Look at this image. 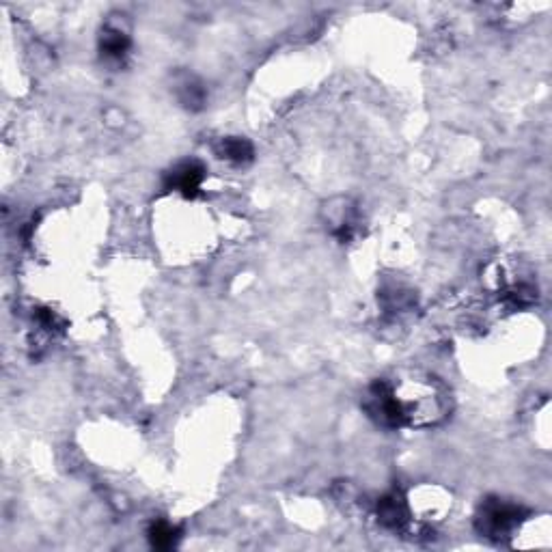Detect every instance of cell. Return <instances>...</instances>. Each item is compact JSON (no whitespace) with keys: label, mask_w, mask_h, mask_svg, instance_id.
Segmentation results:
<instances>
[{"label":"cell","mask_w":552,"mask_h":552,"mask_svg":"<svg viewBox=\"0 0 552 552\" xmlns=\"http://www.w3.org/2000/svg\"><path fill=\"white\" fill-rule=\"evenodd\" d=\"M361 406L382 430H430L451 417L453 395L430 371L399 369L371 382Z\"/></svg>","instance_id":"6da1fadb"},{"label":"cell","mask_w":552,"mask_h":552,"mask_svg":"<svg viewBox=\"0 0 552 552\" xmlns=\"http://www.w3.org/2000/svg\"><path fill=\"white\" fill-rule=\"evenodd\" d=\"M529 520V509L505 496H486L477 507L475 531L494 544H505Z\"/></svg>","instance_id":"7a4b0ae2"},{"label":"cell","mask_w":552,"mask_h":552,"mask_svg":"<svg viewBox=\"0 0 552 552\" xmlns=\"http://www.w3.org/2000/svg\"><path fill=\"white\" fill-rule=\"evenodd\" d=\"M320 220L330 238L339 244H354L365 236L367 220L363 207L352 197H330L320 207Z\"/></svg>","instance_id":"3957f363"},{"label":"cell","mask_w":552,"mask_h":552,"mask_svg":"<svg viewBox=\"0 0 552 552\" xmlns=\"http://www.w3.org/2000/svg\"><path fill=\"white\" fill-rule=\"evenodd\" d=\"M98 52L104 65L113 69L126 67L132 54V35L126 16L115 13V16L106 18L98 35Z\"/></svg>","instance_id":"277c9868"},{"label":"cell","mask_w":552,"mask_h":552,"mask_svg":"<svg viewBox=\"0 0 552 552\" xmlns=\"http://www.w3.org/2000/svg\"><path fill=\"white\" fill-rule=\"evenodd\" d=\"M376 518L380 527L393 533H408L412 529V509L402 490H391L376 503Z\"/></svg>","instance_id":"5b68a950"},{"label":"cell","mask_w":552,"mask_h":552,"mask_svg":"<svg viewBox=\"0 0 552 552\" xmlns=\"http://www.w3.org/2000/svg\"><path fill=\"white\" fill-rule=\"evenodd\" d=\"M205 175V167L199 160H182L164 175V188L186 199H199L203 195Z\"/></svg>","instance_id":"8992f818"},{"label":"cell","mask_w":552,"mask_h":552,"mask_svg":"<svg viewBox=\"0 0 552 552\" xmlns=\"http://www.w3.org/2000/svg\"><path fill=\"white\" fill-rule=\"evenodd\" d=\"M173 95L190 113H199L207 106V87L205 82L192 72H177L173 76Z\"/></svg>","instance_id":"52a82bcc"},{"label":"cell","mask_w":552,"mask_h":552,"mask_svg":"<svg viewBox=\"0 0 552 552\" xmlns=\"http://www.w3.org/2000/svg\"><path fill=\"white\" fill-rule=\"evenodd\" d=\"M214 154L233 167H246L255 160V147L244 136H223L216 141Z\"/></svg>","instance_id":"ba28073f"},{"label":"cell","mask_w":552,"mask_h":552,"mask_svg":"<svg viewBox=\"0 0 552 552\" xmlns=\"http://www.w3.org/2000/svg\"><path fill=\"white\" fill-rule=\"evenodd\" d=\"M147 540L151 548L171 550L177 548L179 540H182V529L169 520H154L147 529Z\"/></svg>","instance_id":"9c48e42d"},{"label":"cell","mask_w":552,"mask_h":552,"mask_svg":"<svg viewBox=\"0 0 552 552\" xmlns=\"http://www.w3.org/2000/svg\"><path fill=\"white\" fill-rule=\"evenodd\" d=\"M382 305L386 313H406L414 307V294L410 289H404L402 285H391L380 294Z\"/></svg>","instance_id":"30bf717a"}]
</instances>
